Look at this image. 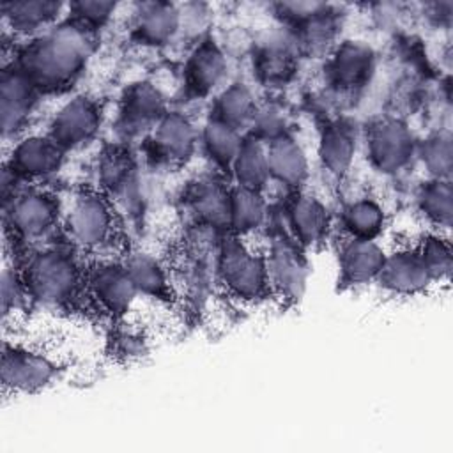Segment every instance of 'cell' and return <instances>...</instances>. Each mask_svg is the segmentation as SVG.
I'll list each match as a JSON object with an SVG mask.
<instances>
[{"label":"cell","instance_id":"6da1fadb","mask_svg":"<svg viewBox=\"0 0 453 453\" xmlns=\"http://www.w3.org/2000/svg\"><path fill=\"white\" fill-rule=\"evenodd\" d=\"M88 34V30L73 21L58 27L23 50L18 69L35 88L53 90L64 87L85 65L90 53Z\"/></svg>","mask_w":453,"mask_h":453},{"label":"cell","instance_id":"7a4b0ae2","mask_svg":"<svg viewBox=\"0 0 453 453\" xmlns=\"http://www.w3.org/2000/svg\"><path fill=\"white\" fill-rule=\"evenodd\" d=\"M216 271L226 290L242 301L262 299L271 290L265 258L250 251L235 234L219 241Z\"/></svg>","mask_w":453,"mask_h":453},{"label":"cell","instance_id":"3957f363","mask_svg":"<svg viewBox=\"0 0 453 453\" xmlns=\"http://www.w3.org/2000/svg\"><path fill=\"white\" fill-rule=\"evenodd\" d=\"M23 278L30 296L51 306L71 303L81 280L73 257L60 250H44L34 255Z\"/></svg>","mask_w":453,"mask_h":453},{"label":"cell","instance_id":"277c9868","mask_svg":"<svg viewBox=\"0 0 453 453\" xmlns=\"http://www.w3.org/2000/svg\"><path fill=\"white\" fill-rule=\"evenodd\" d=\"M366 150L370 163L382 173L402 170L416 150L411 129L398 119H379L366 129Z\"/></svg>","mask_w":453,"mask_h":453},{"label":"cell","instance_id":"5b68a950","mask_svg":"<svg viewBox=\"0 0 453 453\" xmlns=\"http://www.w3.org/2000/svg\"><path fill=\"white\" fill-rule=\"evenodd\" d=\"M58 366L48 356L19 347V345H4L0 377L4 389L16 393H35L48 386Z\"/></svg>","mask_w":453,"mask_h":453},{"label":"cell","instance_id":"8992f818","mask_svg":"<svg viewBox=\"0 0 453 453\" xmlns=\"http://www.w3.org/2000/svg\"><path fill=\"white\" fill-rule=\"evenodd\" d=\"M301 250L290 237L280 235L273 241L271 253L265 258L269 287L288 303L299 301L306 288L308 264Z\"/></svg>","mask_w":453,"mask_h":453},{"label":"cell","instance_id":"52a82bcc","mask_svg":"<svg viewBox=\"0 0 453 453\" xmlns=\"http://www.w3.org/2000/svg\"><path fill=\"white\" fill-rule=\"evenodd\" d=\"M99 124L101 110L97 103L87 96H76L57 111L48 136L65 152L92 140Z\"/></svg>","mask_w":453,"mask_h":453},{"label":"cell","instance_id":"ba28073f","mask_svg":"<svg viewBox=\"0 0 453 453\" xmlns=\"http://www.w3.org/2000/svg\"><path fill=\"white\" fill-rule=\"evenodd\" d=\"M69 237L83 248L106 242L113 232V211L110 202L97 193L80 195L67 216Z\"/></svg>","mask_w":453,"mask_h":453},{"label":"cell","instance_id":"9c48e42d","mask_svg":"<svg viewBox=\"0 0 453 453\" xmlns=\"http://www.w3.org/2000/svg\"><path fill=\"white\" fill-rule=\"evenodd\" d=\"M58 205L44 191L28 189L12 196L7 216L12 232L21 239H37L50 232L57 221Z\"/></svg>","mask_w":453,"mask_h":453},{"label":"cell","instance_id":"30bf717a","mask_svg":"<svg viewBox=\"0 0 453 453\" xmlns=\"http://www.w3.org/2000/svg\"><path fill=\"white\" fill-rule=\"evenodd\" d=\"M87 285L99 306L115 319H122L131 308L138 290L124 265L99 264L90 269Z\"/></svg>","mask_w":453,"mask_h":453},{"label":"cell","instance_id":"8fae6325","mask_svg":"<svg viewBox=\"0 0 453 453\" xmlns=\"http://www.w3.org/2000/svg\"><path fill=\"white\" fill-rule=\"evenodd\" d=\"M373 67L375 57L368 46L356 41H345L331 55L326 65V74L329 85L336 90L356 92L370 81Z\"/></svg>","mask_w":453,"mask_h":453},{"label":"cell","instance_id":"7c38bea8","mask_svg":"<svg viewBox=\"0 0 453 453\" xmlns=\"http://www.w3.org/2000/svg\"><path fill=\"white\" fill-rule=\"evenodd\" d=\"M150 156L165 165L180 166L195 149L196 133L189 119L179 111H166L150 136Z\"/></svg>","mask_w":453,"mask_h":453},{"label":"cell","instance_id":"4fadbf2b","mask_svg":"<svg viewBox=\"0 0 453 453\" xmlns=\"http://www.w3.org/2000/svg\"><path fill=\"white\" fill-rule=\"evenodd\" d=\"M186 207L196 226L211 230L230 228V189L216 179H200L186 193Z\"/></svg>","mask_w":453,"mask_h":453},{"label":"cell","instance_id":"5bb4252c","mask_svg":"<svg viewBox=\"0 0 453 453\" xmlns=\"http://www.w3.org/2000/svg\"><path fill=\"white\" fill-rule=\"evenodd\" d=\"M384 260L386 253L375 239L349 237L338 253L342 287H357L377 280Z\"/></svg>","mask_w":453,"mask_h":453},{"label":"cell","instance_id":"9a60e30c","mask_svg":"<svg viewBox=\"0 0 453 453\" xmlns=\"http://www.w3.org/2000/svg\"><path fill=\"white\" fill-rule=\"evenodd\" d=\"M166 106L161 92L149 81L131 85L120 106V127L127 134H136L156 124L165 117Z\"/></svg>","mask_w":453,"mask_h":453},{"label":"cell","instance_id":"2e32d148","mask_svg":"<svg viewBox=\"0 0 453 453\" xmlns=\"http://www.w3.org/2000/svg\"><path fill=\"white\" fill-rule=\"evenodd\" d=\"M226 71V60L214 42V39H203L189 55L184 65L186 90L191 97L209 96L221 81Z\"/></svg>","mask_w":453,"mask_h":453},{"label":"cell","instance_id":"e0dca14e","mask_svg":"<svg viewBox=\"0 0 453 453\" xmlns=\"http://www.w3.org/2000/svg\"><path fill=\"white\" fill-rule=\"evenodd\" d=\"M384 290L396 296H414L423 292L432 281L421 264L418 250H402L386 255L384 265L375 280Z\"/></svg>","mask_w":453,"mask_h":453},{"label":"cell","instance_id":"ac0fdd59","mask_svg":"<svg viewBox=\"0 0 453 453\" xmlns=\"http://www.w3.org/2000/svg\"><path fill=\"white\" fill-rule=\"evenodd\" d=\"M62 157L64 150L50 136H28L12 149L9 170L23 179L46 177L58 170Z\"/></svg>","mask_w":453,"mask_h":453},{"label":"cell","instance_id":"d6986e66","mask_svg":"<svg viewBox=\"0 0 453 453\" xmlns=\"http://www.w3.org/2000/svg\"><path fill=\"white\" fill-rule=\"evenodd\" d=\"M290 239L301 248L320 242L327 230V211L320 200L310 195H296L285 209Z\"/></svg>","mask_w":453,"mask_h":453},{"label":"cell","instance_id":"ffe728a7","mask_svg":"<svg viewBox=\"0 0 453 453\" xmlns=\"http://www.w3.org/2000/svg\"><path fill=\"white\" fill-rule=\"evenodd\" d=\"M356 152V129L345 119L329 120L320 129L319 157L322 166L334 177H343Z\"/></svg>","mask_w":453,"mask_h":453},{"label":"cell","instance_id":"44dd1931","mask_svg":"<svg viewBox=\"0 0 453 453\" xmlns=\"http://www.w3.org/2000/svg\"><path fill=\"white\" fill-rule=\"evenodd\" d=\"M35 85L19 71H4L0 81V113L4 133H14L27 120L35 101Z\"/></svg>","mask_w":453,"mask_h":453},{"label":"cell","instance_id":"7402d4cb","mask_svg":"<svg viewBox=\"0 0 453 453\" xmlns=\"http://www.w3.org/2000/svg\"><path fill=\"white\" fill-rule=\"evenodd\" d=\"M269 177H274L278 182L297 188L308 175V159L301 145L290 136L281 134L271 140L265 147Z\"/></svg>","mask_w":453,"mask_h":453},{"label":"cell","instance_id":"603a6c76","mask_svg":"<svg viewBox=\"0 0 453 453\" xmlns=\"http://www.w3.org/2000/svg\"><path fill=\"white\" fill-rule=\"evenodd\" d=\"M179 28V11L168 2L142 4L136 12L133 35L138 42L159 46L168 42Z\"/></svg>","mask_w":453,"mask_h":453},{"label":"cell","instance_id":"cb8c5ba5","mask_svg":"<svg viewBox=\"0 0 453 453\" xmlns=\"http://www.w3.org/2000/svg\"><path fill=\"white\" fill-rule=\"evenodd\" d=\"M99 182L111 196H133L136 189V166L131 154L119 147L110 145L99 157Z\"/></svg>","mask_w":453,"mask_h":453},{"label":"cell","instance_id":"d4e9b609","mask_svg":"<svg viewBox=\"0 0 453 453\" xmlns=\"http://www.w3.org/2000/svg\"><path fill=\"white\" fill-rule=\"evenodd\" d=\"M257 76L265 85H283L290 80L296 69L294 51L288 42L271 39L264 42L253 57Z\"/></svg>","mask_w":453,"mask_h":453},{"label":"cell","instance_id":"484cf974","mask_svg":"<svg viewBox=\"0 0 453 453\" xmlns=\"http://www.w3.org/2000/svg\"><path fill=\"white\" fill-rule=\"evenodd\" d=\"M138 294L150 296L159 301H172V287L161 264L149 253H131L124 264Z\"/></svg>","mask_w":453,"mask_h":453},{"label":"cell","instance_id":"4316f807","mask_svg":"<svg viewBox=\"0 0 453 453\" xmlns=\"http://www.w3.org/2000/svg\"><path fill=\"white\" fill-rule=\"evenodd\" d=\"M230 170L234 172V177L239 186L260 191L269 179L267 156H265L264 143L253 134L242 140L241 149Z\"/></svg>","mask_w":453,"mask_h":453},{"label":"cell","instance_id":"83f0119b","mask_svg":"<svg viewBox=\"0 0 453 453\" xmlns=\"http://www.w3.org/2000/svg\"><path fill=\"white\" fill-rule=\"evenodd\" d=\"M255 111L257 106L250 88L244 83H232L216 97L211 117L239 131L242 126L253 120Z\"/></svg>","mask_w":453,"mask_h":453},{"label":"cell","instance_id":"f1b7e54d","mask_svg":"<svg viewBox=\"0 0 453 453\" xmlns=\"http://www.w3.org/2000/svg\"><path fill=\"white\" fill-rule=\"evenodd\" d=\"M265 216L267 207L260 191L239 184L230 189V230L235 235L257 230Z\"/></svg>","mask_w":453,"mask_h":453},{"label":"cell","instance_id":"f546056e","mask_svg":"<svg viewBox=\"0 0 453 453\" xmlns=\"http://www.w3.org/2000/svg\"><path fill=\"white\" fill-rule=\"evenodd\" d=\"M203 147L209 157L223 170H230L232 163L241 149L242 138L237 129L230 127L225 122H219L216 119H209L203 126L202 133Z\"/></svg>","mask_w":453,"mask_h":453},{"label":"cell","instance_id":"4dcf8cb0","mask_svg":"<svg viewBox=\"0 0 453 453\" xmlns=\"http://www.w3.org/2000/svg\"><path fill=\"white\" fill-rule=\"evenodd\" d=\"M342 223L350 237L375 239L384 228V211L370 198H359L343 209Z\"/></svg>","mask_w":453,"mask_h":453},{"label":"cell","instance_id":"1f68e13d","mask_svg":"<svg viewBox=\"0 0 453 453\" xmlns=\"http://www.w3.org/2000/svg\"><path fill=\"white\" fill-rule=\"evenodd\" d=\"M57 2H12L2 7L5 19L16 32H34L50 25L60 12Z\"/></svg>","mask_w":453,"mask_h":453},{"label":"cell","instance_id":"d6a6232c","mask_svg":"<svg viewBox=\"0 0 453 453\" xmlns=\"http://www.w3.org/2000/svg\"><path fill=\"white\" fill-rule=\"evenodd\" d=\"M419 211L435 225L449 226L453 214V191L448 179H432L418 193Z\"/></svg>","mask_w":453,"mask_h":453},{"label":"cell","instance_id":"836d02e7","mask_svg":"<svg viewBox=\"0 0 453 453\" xmlns=\"http://www.w3.org/2000/svg\"><path fill=\"white\" fill-rule=\"evenodd\" d=\"M421 163L434 179H448L453 166V149L449 133H435L418 147Z\"/></svg>","mask_w":453,"mask_h":453},{"label":"cell","instance_id":"e575fe53","mask_svg":"<svg viewBox=\"0 0 453 453\" xmlns=\"http://www.w3.org/2000/svg\"><path fill=\"white\" fill-rule=\"evenodd\" d=\"M418 255L421 264L430 278V281L444 280L451 273V246L446 239L439 235H428L419 250Z\"/></svg>","mask_w":453,"mask_h":453},{"label":"cell","instance_id":"d590c367","mask_svg":"<svg viewBox=\"0 0 453 453\" xmlns=\"http://www.w3.org/2000/svg\"><path fill=\"white\" fill-rule=\"evenodd\" d=\"M30 292L25 278L16 269L5 267L2 273V311L7 317L11 311H18L27 304Z\"/></svg>","mask_w":453,"mask_h":453},{"label":"cell","instance_id":"8d00e7d4","mask_svg":"<svg viewBox=\"0 0 453 453\" xmlns=\"http://www.w3.org/2000/svg\"><path fill=\"white\" fill-rule=\"evenodd\" d=\"M115 11V4L111 2H76L71 4L73 23L92 32L94 28L101 27L110 14Z\"/></svg>","mask_w":453,"mask_h":453},{"label":"cell","instance_id":"74e56055","mask_svg":"<svg viewBox=\"0 0 453 453\" xmlns=\"http://www.w3.org/2000/svg\"><path fill=\"white\" fill-rule=\"evenodd\" d=\"M253 136L260 142L267 140V143L281 134H285V119L276 106H264L253 115Z\"/></svg>","mask_w":453,"mask_h":453},{"label":"cell","instance_id":"f35d334b","mask_svg":"<svg viewBox=\"0 0 453 453\" xmlns=\"http://www.w3.org/2000/svg\"><path fill=\"white\" fill-rule=\"evenodd\" d=\"M113 350L117 357H124V359H131V357H138L143 352V338L138 331L131 329V327H120L117 329L115 336H113Z\"/></svg>","mask_w":453,"mask_h":453}]
</instances>
